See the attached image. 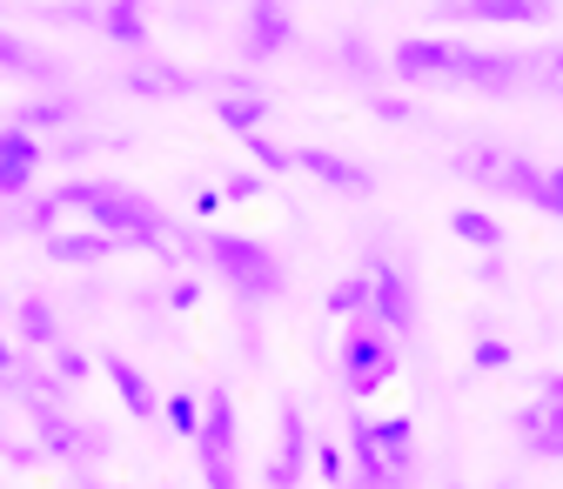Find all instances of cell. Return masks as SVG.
Returning a JSON list of instances; mask_svg holds the SVG:
<instances>
[{
	"mask_svg": "<svg viewBox=\"0 0 563 489\" xmlns=\"http://www.w3.org/2000/svg\"><path fill=\"white\" fill-rule=\"evenodd\" d=\"M389 67H396L402 81H430V75L476 81V88H517L523 81V60L517 54H476L463 41H396Z\"/></svg>",
	"mask_w": 563,
	"mask_h": 489,
	"instance_id": "6da1fadb",
	"label": "cell"
},
{
	"mask_svg": "<svg viewBox=\"0 0 563 489\" xmlns=\"http://www.w3.org/2000/svg\"><path fill=\"white\" fill-rule=\"evenodd\" d=\"M342 423H349V449H356V482H349V489H402L416 476V430H409V415H383V423H369L363 409H349Z\"/></svg>",
	"mask_w": 563,
	"mask_h": 489,
	"instance_id": "7a4b0ae2",
	"label": "cell"
},
{
	"mask_svg": "<svg viewBox=\"0 0 563 489\" xmlns=\"http://www.w3.org/2000/svg\"><path fill=\"white\" fill-rule=\"evenodd\" d=\"M188 255H208V262H216L222 275H229V282H235V296L242 302H275L282 296V262L262 248V242H249V235H201Z\"/></svg>",
	"mask_w": 563,
	"mask_h": 489,
	"instance_id": "3957f363",
	"label": "cell"
},
{
	"mask_svg": "<svg viewBox=\"0 0 563 489\" xmlns=\"http://www.w3.org/2000/svg\"><path fill=\"white\" fill-rule=\"evenodd\" d=\"M463 175H476V181H489V188L530 201L537 215H556V208H563V175H550V168H537V162H523V155L476 148V155H463Z\"/></svg>",
	"mask_w": 563,
	"mask_h": 489,
	"instance_id": "277c9868",
	"label": "cell"
},
{
	"mask_svg": "<svg viewBox=\"0 0 563 489\" xmlns=\"http://www.w3.org/2000/svg\"><path fill=\"white\" fill-rule=\"evenodd\" d=\"M396 363H402L396 335H383L369 315L349 322V335H342V389H349V396H376V389L396 376Z\"/></svg>",
	"mask_w": 563,
	"mask_h": 489,
	"instance_id": "5b68a950",
	"label": "cell"
},
{
	"mask_svg": "<svg viewBox=\"0 0 563 489\" xmlns=\"http://www.w3.org/2000/svg\"><path fill=\"white\" fill-rule=\"evenodd\" d=\"M88 215L101 222V235L108 242H128V248H168V222H162V208L155 201H141V195H128V188H101V201L88 208Z\"/></svg>",
	"mask_w": 563,
	"mask_h": 489,
	"instance_id": "8992f818",
	"label": "cell"
},
{
	"mask_svg": "<svg viewBox=\"0 0 563 489\" xmlns=\"http://www.w3.org/2000/svg\"><path fill=\"white\" fill-rule=\"evenodd\" d=\"M195 449H201L208 489H242L235 482V396L229 389H208L201 396V436H195Z\"/></svg>",
	"mask_w": 563,
	"mask_h": 489,
	"instance_id": "52a82bcc",
	"label": "cell"
},
{
	"mask_svg": "<svg viewBox=\"0 0 563 489\" xmlns=\"http://www.w3.org/2000/svg\"><path fill=\"white\" fill-rule=\"evenodd\" d=\"M369 322L383 335H409L416 329V282L402 275V262H376L369 268Z\"/></svg>",
	"mask_w": 563,
	"mask_h": 489,
	"instance_id": "ba28073f",
	"label": "cell"
},
{
	"mask_svg": "<svg viewBox=\"0 0 563 489\" xmlns=\"http://www.w3.org/2000/svg\"><path fill=\"white\" fill-rule=\"evenodd\" d=\"M34 430H41V456H60V463H95V456H108V436L101 430H88V423H75L67 409H34Z\"/></svg>",
	"mask_w": 563,
	"mask_h": 489,
	"instance_id": "9c48e42d",
	"label": "cell"
},
{
	"mask_svg": "<svg viewBox=\"0 0 563 489\" xmlns=\"http://www.w3.org/2000/svg\"><path fill=\"white\" fill-rule=\"evenodd\" d=\"M289 168H302V175H316L322 188H342V195H369L376 188V175L363 162H349L335 148H289Z\"/></svg>",
	"mask_w": 563,
	"mask_h": 489,
	"instance_id": "30bf717a",
	"label": "cell"
},
{
	"mask_svg": "<svg viewBox=\"0 0 563 489\" xmlns=\"http://www.w3.org/2000/svg\"><path fill=\"white\" fill-rule=\"evenodd\" d=\"M41 162H47V148L34 142V134L0 127V195H27L34 175H41Z\"/></svg>",
	"mask_w": 563,
	"mask_h": 489,
	"instance_id": "8fae6325",
	"label": "cell"
},
{
	"mask_svg": "<svg viewBox=\"0 0 563 489\" xmlns=\"http://www.w3.org/2000/svg\"><path fill=\"white\" fill-rule=\"evenodd\" d=\"M289 41H296V14H289V8H268V0H255V8L242 14V54L268 60V54H282Z\"/></svg>",
	"mask_w": 563,
	"mask_h": 489,
	"instance_id": "7c38bea8",
	"label": "cell"
},
{
	"mask_svg": "<svg viewBox=\"0 0 563 489\" xmlns=\"http://www.w3.org/2000/svg\"><path fill=\"white\" fill-rule=\"evenodd\" d=\"M517 436L530 463H556L563 456V402H530L517 409Z\"/></svg>",
	"mask_w": 563,
	"mask_h": 489,
	"instance_id": "4fadbf2b",
	"label": "cell"
},
{
	"mask_svg": "<svg viewBox=\"0 0 563 489\" xmlns=\"http://www.w3.org/2000/svg\"><path fill=\"white\" fill-rule=\"evenodd\" d=\"M75 121H81V101H75V95H34V101H21V108H14V121H8V127H21V134H34V142H41V134L75 127Z\"/></svg>",
	"mask_w": 563,
	"mask_h": 489,
	"instance_id": "5bb4252c",
	"label": "cell"
},
{
	"mask_svg": "<svg viewBox=\"0 0 563 489\" xmlns=\"http://www.w3.org/2000/svg\"><path fill=\"white\" fill-rule=\"evenodd\" d=\"M309 469V423L296 415V402L282 409V456L268 469V489H296V476Z\"/></svg>",
	"mask_w": 563,
	"mask_h": 489,
	"instance_id": "9a60e30c",
	"label": "cell"
},
{
	"mask_svg": "<svg viewBox=\"0 0 563 489\" xmlns=\"http://www.w3.org/2000/svg\"><path fill=\"white\" fill-rule=\"evenodd\" d=\"M101 369H108V382H114V396L134 409V423H155L162 415V402H155V389H148V376H141L128 356H101Z\"/></svg>",
	"mask_w": 563,
	"mask_h": 489,
	"instance_id": "2e32d148",
	"label": "cell"
},
{
	"mask_svg": "<svg viewBox=\"0 0 563 489\" xmlns=\"http://www.w3.org/2000/svg\"><path fill=\"white\" fill-rule=\"evenodd\" d=\"M443 14H463V21H497V27H530V21H543L550 8H543V0H456V8H443Z\"/></svg>",
	"mask_w": 563,
	"mask_h": 489,
	"instance_id": "e0dca14e",
	"label": "cell"
},
{
	"mask_svg": "<svg viewBox=\"0 0 563 489\" xmlns=\"http://www.w3.org/2000/svg\"><path fill=\"white\" fill-rule=\"evenodd\" d=\"M216 121H222L229 134H242V142H249V134H262V121H268V95L242 81L235 95H222V101H216Z\"/></svg>",
	"mask_w": 563,
	"mask_h": 489,
	"instance_id": "ac0fdd59",
	"label": "cell"
},
{
	"mask_svg": "<svg viewBox=\"0 0 563 489\" xmlns=\"http://www.w3.org/2000/svg\"><path fill=\"white\" fill-rule=\"evenodd\" d=\"M121 242H108L101 229H75V235H47V255L67 262V268H88V262H108Z\"/></svg>",
	"mask_w": 563,
	"mask_h": 489,
	"instance_id": "d6986e66",
	"label": "cell"
},
{
	"mask_svg": "<svg viewBox=\"0 0 563 489\" xmlns=\"http://www.w3.org/2000/svg\"><path fill=\"white\" fill-rule=\"evenodd\" d=\"M0 75H21V81H60V67H54L41 47H27V41H14L8 27H0Z\"/></svg>",
	"mask_w": 563,
	"mask_h": 489,
	"instance_id": "ffe728a7",
	"label": "cell"
},
{
	"mask_svg": "<svg viewBox=\"0 0 563 489\" xmlns=\"http://www.w3.org/2000/svg\"><path fill=\"white\" fill-rule=\"evenodd\" d=\"M121 88H128V95H141V101H168V95H188V88H195V75H181V67H128Z\"/></svg>",
	"mask_w": 563,
	"mask_h": 489,
	"instance_id": "44dd1931",
	"label": "cell"
},
{
	"mask_svg": "<svg viewBox=\"0 0 563 489\" xmlns=\"http://www.w3.org/2000/svg\"><path fill=\"white\" fill-rule=\"evenodd\" d=\"M14 329H21L27 348H54V342H60V315H54L47 296H27V302L14 309Z\"/></svg>",
	"mask_w": 563,
	"mask_h": 489,
	"instance_id": "7402d4cb",
	"label": "cell"
},
{
	"mask_svg": "<svg viewBox=\"0 0 563 489\" xmlns=\"http://www.w3.org/2000/svg\"><path fill=\"white\" fill-rule=\"evenodd\" d=\"M450 235L470 242V248H483V255H497V248L510 242L504 222H497V215H483V208H456V215H450Z\"/></svg>",
	"mask_w": 563,
	"mask_h": 489,
	"instance_id": "603a6c76",
	"label": "cell"
},
{
	"mask_svg": "<svg viewBox=\"0 0 563 489\" xmlns=\"http://www.w3.org/2000/svg\"><path fill=\"white\" fill-rule=\"evenodd\" d=\"M95 27L114 47H148V14L141 8H95Z\"/></svg>",
	"mask_w": 563,
	"mask_h": 489,
	"instance_id": "cb8c5ba5",
	"label": "cell"
},
{
	"mask_svg": "<svg viewBox=\"0 0 563 489\" xmlns=\"http://www.w3.org/2000/svg\"><path fill=\"white\" fill-rule=\"evenodd\" d=\"M329 315H342V322H363L369 315V275H342V282L329 289V302H322Z\"/></svg>",
	"mask_w": 563,
	"mask_h": 489,
	"instance_id": "d4e9b609",
	"label": "cell"
},
{
	"mask_svg": "<svg viewBox=\"0 0 563 489\" xmlns=\"http://www.w3.org/2000/svg\"><path fill=\"white\" fill-rule=\"evenodd\" d=\"M162 423H168L181 443H195V436H201V396H188V389L168 396V402H162Z\"/></svg>",
	"mask_w": 563,
	"mask_h": 489,
	"instance_id": "484cf974",
	"label": "cell"
},
{
	"mask_svg": "<svg viewBox=\"0 0 563 489\" xmlns=\"http://www.w3.org/2000/svg\"><path fill=\"white\" fill-rule=\"evenodd\" d=\"M510 363H517V348H510L504 335H476V348H470V369H476V376H504Z\"/></svg>",
	"mask_w": 563,
	"mask_h": 489,
	"instance_id": "4316f807",
	"label": "cell"
},
{
	"mask_svg": "<svg viewBox=\"0 0 563 489\" xmlns=\"http://www.w3.org/2000/svg\"><path fill=\"white\" fill-rule=\"evenodd\" d=\"M242 148H249V162H255V175H262V181L289 168V148H282V142H268V134H249Z\"/></svg>",
	"mask_w": 563,
	"mask_h": 489,
	"instance_id": "83f0119b",
	"label": "cell"
},
{
	"mask_svg": "<svg viewBox=\"0 0 563 489\" xmlns=\"http://www.w3.org/2000/svg\"><path fill=\"white\" fill-rule=\"evenodd\" d=\"M54 222H60V201H54V195H27V208H21V229L47 242V235H54Z\"/></svg>",
	"mask_w": 563,
	"mask_h": 489,
	"instance_id": "f1b7e54d",
	"label": "cell"
},
{
	"mask_svg": "<svg viewBox=\"0 0 563 489\" xmlns=\"http://www.w3.org/2000/svg\"><path fill=\"white\" fill-rule=\"evenodd\" d=\"M216 195H222V208H229V201H262V195H268V181H262L255 168H229Z\"/></svg>",
	"mask_w": 563,
	"mask_h": 489,
	"instance_id": "f546056e",
	"label": "cell"
},
{
	"mask_svg": "<svg viewBox=\"0 0 563 489\" xmlns=\"http://www.w3.org/2000/svg\"><path fill=\"white\" fill-rule=\"evenodd\" d=\"M88 369H95V363L81 356V348H67V342H54V369H47V376H54L60 389H75V382H88Z\"/></svg>",
	"mask_w": 563,
	"mask_h": 489,
	"instance_id": "4dcf8cb0",
	"label": "cell"
},
{
	"mask_svg": "<svg viewBox=\"0 0 563 489\" xmlns=\"http://www.w3.org/2000/svg\"><path fill=\"white\" fill-rule=\"evenodd\" d=\"M101 188H108V181H95V175H81V181H60V188H54L60 215H67V208H95V201H101Z\"/></svg>",
	"mask_w": 563,
	"mask_h": 489,
	"instance_id": "1f68e13d",
	"label": "cell"
},
{
	"mask_svg": "<svg viewBox=\"0 0 563 489\" xmlns=\"http://www.w3.org/2000/svg\"><path fill=\"white\" fill-rule=\"evenodd\" d=\"M342 67H349V75H363V81L376 75V54H369L363 34H342Z\"/></svg>",
	"mask_w": 563,
	"mask_h": 489,
	"instance_id": "d6a6232c",
	"label": "cell"
},
{
	"mask_svg": "<svg viewBox=\"0 0 563 489\" xmlns=\"http://www.w3.org/2000/svg\"><path fill=\"white\" fill-rule=\"evenodd\" d=\"M201 302V282H195V275H175V282H168V309H195Z\"/></svg>",
	"mask_w": 563,
	"mask_h": 489,
	"instance_id": "836d02e7",
	"label": "cell"
},
{
	"mask_svg": "<svg viewBox=\"0 0 563 489\" xmlns=\"http://www.w3.org/2000/svg\"><path fill=\"white\" fill-rule=\"evenodd\" d=\"M316 469H322L335 489H349V463H342V449H322V456H316Z\"/></svg>",
	"mask_w": 563,
	"mask_h": 489,
	"instance_id": "e575fe53",
	"label": "cell"
},
{
	"mask_svg": "<svg viewBox=\"0 0 563 489\" xmlns=\"http://www.w3.org/2000/svg\"><path fill=\"white\" fill-rule=\"evenodd\" d=\"M376 114H383V121H416V108L396 101V95H376Z\"/></svg>",
	"mask_w": 563,
	"mask_h": 489,
	"instance_id": "d590c367",
	"label": "cell"
},
{
	"mask_svg": "<svg viewBox=\"0 0 563 489\" xmlns=\"http://www.w3.org/2000/svg\"><path fill=\"white\" fill-rule=\"evenodd\" d=\"M14 363H21V356H14V342H8V335H0V382H8V376H14Z\"/></svg>",
	"mask_w": 563,
	"mask_h": 489,
	"instance_id": "8d00e7d4",
	"label": "cell"
},
{
	"mask_svg": "<svg viewBox=\"0 0 563 489\" xmlns=\"http://www.w3.org/2000/svg\"><path fill=\"white\" fill-rule=\"evenodd\" d=\"M67 489H101V482H81V476H75V482H67Z\"/></svg>",
	"mask_w": 563,
	"mask_h": 489,
	"instance_id": "74e56055",
	"label": "cell"
}]
</instances>
